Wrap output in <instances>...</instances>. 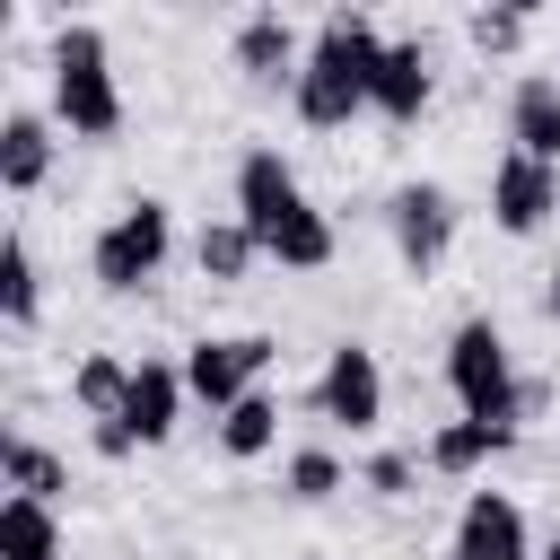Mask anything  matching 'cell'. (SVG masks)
<instances>
[{
    "instance_id": "6da1fadb",
    "label": "cell",
    "mask_w": 560,
    "mask_h": 560,
    "mask_svg": "<svg viewBox=\"0 0 560 560\" xmlns=\"http://www.w3.org/2000/svg\"><path fill=\"white\" fill-rule=\"evenodd\" d=\"M376 61H385L376 18H368V9H324V26L306 35V70H298V88H289L298 122H306V131H341V122L376 114V105H368Z\"/></svg>"
},
{
    "instance_id": "7a4b0ae2",
    "label": "cell",
    "mask_w": 560,
    "mask_h": 560,
    "mask_svg": "<svg viewBox=\"0 0 560 560\" xmlns=\"http://www.w3.org/2000/svg\"><path fill=\"white\" fill-rule=\"evenodd\" d=\"M52 122H70V140H114L122 131V88H114V52L105 35L79 18V26H52Z\"/></svg>"
},
{
    "instance_id": "3957f363",
    "label": "cell",
    "mask_w": 560,
    "mask_h": 560,
    "mask_svg": "<svg viewBox=\"0 0 560 560\" xmlns=\"http://www.w3.org/2000/svg\"><path fill=\"white\" fill-rule=\"evenodd\" d=\"M446 385H455L464 420L516 438V420H525V385H516V368H508V332H499L490 315H464V324H455V341H446Z\"/></svg>"
},
{
    "instance_id": "277c9868",
    "label": "cell",
    "mask_w": 560,
    "mask_h": 560,
    "mask_svg": "<svg viewBox=\"0 0 560 560\" xmlns=\"http://www.w3.org/2000/svg\"><path fill=\"white\" fill-rule=\"evenodd\" d=\"M166 254H175V210L140 192V201H122V210L96 228V245H88V271H96V289L131 298V289H149V280L166 271Z\"/></svg>"
},
{
    "instance_id": "5b68a950",
    "label": "cell",
    "mask_w": 560,
    "mask_h": 560,
    "mask_svg": "<svg viewBox=\"0 0 560 560\" xmlns=\"http://www.w3.org/2000/svg\"><path fill=\"white\" fill-rule=\"evenodd\" d=\"M280 350H271V332H219V341H192L184 350V385H192V402H210V411H236L254 385H262V368H271Z\"/></svg>"
},
{
    "instance_id": "8992f818",
    "label": "cell",
    "mask_w": 560,
    "mask_h": 560,
    "mask_svg": "<svg viewBox=\"0 0 560 560\" xmlns=\"http://www.w3.org/2000/svg\"><path fill=\"white\" fill-rule=\"evenodd\" d=\"M385 236H394V254H402V271H438L446 262V245H455V192L446 184H402L394 201H385Z\"/></svg>"
},
{
    "instance_id": "52a82bcc",
    "label": "cell",
    "mask_w": 560,
    "mask_h": 560,
    "mask_svg": "<svg viewBox=\"0 0 560 560\" xmlns=\"http://www.w3.org/2000/svg\"><path fill=\"white\" fill-rule=\"evenodd\" d=\"M315 411H324L332 429H350V438H368V429L385 420V368H376L368 341H332V359H324V376H315Z\"/></svg>"
},
{
    "instance_id": "ba28073f",
    "label": "cell",
    "mask_w": 560,
    "mask_h": 560,
    "mask_svg": "<svg viewBox=\"0 0 560 560\" xmlns=\"http://www.w3.org/2000/svg\"><path fill=\"white\" fill-rule=\"evenodd\" d=\"M551 210H560V166L508 149V158L490 166V219H499L508 236H534V228H551Z\"/></svg>"
},
{
    "instance_id": "9c48e42d",
    "label": "cell",
    "mask_w": 560,
    "mask_h": 560,
    "mask_svg": "<svg viewBox=\"0 0 560 560\" xmlns=\"http://www.w3.org/2000/svg\"><path fill=\"white\" fill-rule=\"evenodd\" d=\"M298 201H306V192H298V166L280 158V140H254V149L236 158V219H245L254 236H271Z\"/></svg>"
},
{
    "instance_id": "30bf717a",
    "label": "cell",
    "mask_w": 560,
    "mask_h": 560,
    "mask_svg": "<svg viewBox=\"0 0 560 560\" xmlns=\"http://www.w3.org/2000/svg\"><path fill=\"white\" fill-rule=\"evenodd\" d=\"M455 560H534V534H525V508L508 490H472L455 508Z\"/></svg>"
},
{
    "instance_id": "8fae6325",
    "label": "cell",
    "mask_w": 560,
    "mask_h": 560,
    "mask_svg": "<svg viewBox=\"0 0 560 560\" xmlns=\"http://www.w3.org/2000/svg\"><path fill=\"white\" fill-rule=\"evenodd\" d=\"M184 402H192L184 359H140V368H131V402H122L131 446H166V438H175V420H184Z\"/></svg>"
},
{
    "instance_id": "7c38bea8",
    "label": "cell",
    "mask_w": 560,
    "mask_h": 560,
    "mask_svg": "<svg viewBox=\"0 0 560 560\" xmlns=\"http://www.w3.org/2000/svg\"><path fill=\"white\" fill-rule=\"evenodd\" d=\"M236 70L254 79V88H298V70H306V35L280 18V9H254V18H236Z\"/></svg>"
},
{
    "instance_id": "4fadbf2b",
    "label": "cell",
    "mask_w": 560,
    "mask_h": 560,
    "mask_svg": "<svg viewBox=\"0 0 560 560\" xmlns=\"http://www.w3.org/2000/svg\"><path fill=\"white\" fill-rule=\"evenodd\" d=\"M429 88H438V70H429V44H420V35H402V44H385V61H376V88H368V105H376L385 122H420Z\"/></svg>"
},
{
    "instance_id": "5bb4252c",
    "label": "cell",
    "mask_w": 560,
    "mask_h": 560,
    "mask_svg": "<svg viewBox=\"0 0 560 560\" xmlns=\"http://www.w3.org/2000/svg\"><path fill=\"white\" fill-rule=\"evenodd\" d=\"M508 140H516L525 158L560 166V79H551V70H525V79L508 88Z\"/></svg>"
},
{
    "instance_id": "9a60e30c",
    "label": "cell",
    "mask_w": 560,
    "mask_h": 560,
    "mask_svg": "<svg viewBox=\"0 0 560 560\" xmlns=\"http://www.w3.org/2000/svg\"><path fill=\"white\" fill-rule=\"evenodd\" d=\"M52 175V122L35 105H9L0 114V192H35Z\"/></svg>"
},
{
    "instance_id": "2e32d148",
    "label": "cell",
    "mask_w": 560,
    "mask_h": 560,
    "mask_svg": "<svg viewBox=\"0 0 560 560\" xmlns=\"http://www.w3.org/2000/svg\"><path fill=\"white\" fill-rule=\"evenodd\" d=\"M262 254H271L280 271H324V262H332V219H324L315 201H298V210L262 236Z\"/></svg>"
},
{
    "instance_id": "e0dca14e",
    "label": "cell",
    "mask_w": 560,
    "mask_h": 560,
    "mask_svg": "<svg viewBox=\"0 0 560 560\" xmlns=\"http://www.w3.org/2000/svg\"><path fill=\"white\" fill-rule=\"evenodd\" d=\"M0 481H9L18 499H44V508H52V499L70 490V464H61L52 446H35V438L9 429V438H0Z\"/></svg>"
},
{
    "instance_id": "ac0fdd59",
    "label": "cell",
    "mask_w": 560,
    "mask_h": 560,
    "mask_svg": "<svg viewBox=\"0 0 560 560\" xmlns=\"http://www.w3.org/2000/svg\"><path fill=\"white\" fill-rule=\"evenodd\" d=\"M0 560H61V516L44 499H0Z\"/></svg>"
},
{
    "instance_id": "d6986e66",
    "label": "cell",
    "mask_w": 560,
    "mask_h": 560,
    "mask_svg": "<svg viewBox=\"0 0 560 560\" xmlns=\"http://www.w3.org/2000/svg\"><path fill=\"white\" fill-rule=\"evenodd\" d=\"M70 402H79L88 420H122V402H131V359L88 350V359L70 368Z\"/></svg>"
},
{
    "instance_id": "ffe728a7",
    "label": "cell",
    "mask_w": 560,
    "mask_h": 560,
    "mask_svg": "<svg viewBox=\"0 0 560 560\" xmlns=\"http://www.w3.org/2000/svg\"><path fill=\"white\" fill-rule=\"evenodd\" d=\"M499 446H516V438H499V429H481V420H446V429L420 446V464H429V472H446V481H464V472H481Z\"/></svg>"
},
{
    "instance_id": "44dd1931",
    "label": "cell",
    "mask_w": 560,
    "mask_h": 560,
    "mask_svg": "<svg viewBox=\"0 0 560 560\" xmlns=\"http://www.w3.org/2000/svg\"><path fill=\"white\" fill-rule=\"evenodd\" d=\"M192 262H201V280H245V271L262 262V236H254L245 219H210V228L192 236Z\"/></svg>"
},
{
    "instance_id": "7402d4cb",
    "label": "cell",
    "mask_w": 560,
    "mask_h": 560,
    "mask_svg": "<svg viewBox=\"0 0 560 560\" xmlns=\"http://www.w3.org/2000/svg\"><path fill=\"white\" fill-rule=\"evenodd\" d=\"M0 315H9L18 332H26L35 315H44V271H35V245H26L18 228L0 236Z\"/></svg>"
},
{
    "instance_id": "603a6c76",
    "label": "cell",
    "mask_w": 560,
    "mask_h": 560,
    "mask_svg": "<svg viewBox=\"0 0 560 560\" xmlns=\"http://www.w3.org/2000/svg\"><path fill=\"white\" fill-rule=\"evenodd\" d=\"M219 446H228L236 464L271 455V446H280V394H262V385H254V394H245L236 411H219Z\"/></svg>"
},
{
    "instance_id": "cb8c5ba5",
    "label": "cell",
    "mask_w": 560,
    "mask_h": 560,
    "mask_svg": "<svg viewBox=\"0 0 560 560\" xmlns=\"http://www.w3.org/2000/svg\"><path fill=\"white\" fill-rule=\"evenodd\" d=\"M341 481H350V472H341L332 446H298V455L280 464V490H289V499H332Z\"/></svg>"
},
{
    "instance_id": "d4e9b609",
    "label": "cell",
    "mask_w": 560,
    "mask_h": 560,
    "mask_svg": "<svg viewBox=\"0 0 560 560\" xmlns=\"http://www.w3.org/2000/svg\"><path fill=\"white\" fill-rule=\"evenodd\" d=\"M481 52H516L525 44V9H472V26H464Z\"/></svg>"
},
{
    "instance_id": "484cf974",
    "label": "cell",
    "mask_w": 560,
    "mask_h": 560,
    "mask_svg": "<svg viewBox=\"0 0 560 560\" xmlns=\"http://www.w3.org/2000/svg\"><path fill=\"white\" fill-rule=\"evenodd\" d=\"M411 472H420L411 455H368V472H359V481H368L376 499H402V490H411Z\"/></svg>"
},
{
    "instance_id": "4316f807",
    "label": "cell",
    "mask_w": 560,
    "mask_h": 560,
    "mask_svg": "<svg viewBox=\"0 0 560 560\" xmlns=\"http://www.w3.org/2000/svg\"><path fill=\"white\" fill-rule=\"evenodd\" d=\"M96 455H114V464H122V455H131V429H122V420H96Z\"/></svg>"
},
{
    "instance_id": "83f0119b",
    "label": "cell",
    "mask_w": 560,
    "mask_h": 560,
    "mask_svg": "<svg viewBox=\"0 0 560 560\" xmlns=\"http://www.w3.org/2000/svg\"><path fill=\"white\" fill-rule=\"evenodd\" d=\"M542 306H551V315H560V271H551V280H542Z\"/></svg>"
},
{
    "instance_id": "f1b7e54d",
    "label": "cell",
    "mask_w": 560,
    "mask_h": 560,
    "mask_svg": "<svg viewBox=\"0 0 560 560\" xmlns=\"http://www.w3.org/2000/svg\"><path fill=\"white\" fill-rule=\"evenodd\" d=\"M534 560H560V525H551V534H542V551H534Z\"/></svg>"
}]
</instances>
